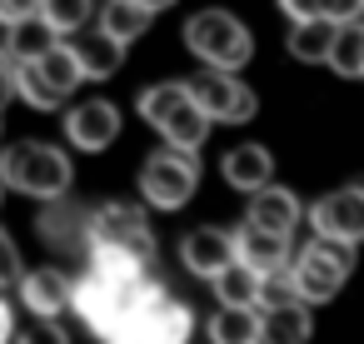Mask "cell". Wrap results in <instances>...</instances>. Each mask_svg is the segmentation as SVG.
I'll use <instances>...</instances> for the list:
<instances>
[{
	"instance_id": "6da1fadb",
	"label": "cell",
	"mask_w": 364,
	"mask_h": 344,
	"mask_svg": "<svg viewBox=\"0 0 364 344\" xmlns=\"http://www.w3.org/2000/svg\"><path fill=\"white\" fill-rule=\"evenodd\" d=\"M190 329H195V314L155 284L140 299V309H130L125 319L100 329V339L105 344H190Z\"/></svg>"
},
{
	"instance_id": "7a4b0ae2",
	"label": "cell",
	"mask_w": 364,
	"mask_h": 344,
	"mask_svg": "<svg viewBox=\"0 0 364 344\" xmlns=\"http://www.w3.org/2000/svg\"><path fill=\"white\" fill-rule=\"evenodd\" d=\"M185 45L210 65V70H245L255 55V36L245 31V21H235L230 11H195L185 21Z\"/></svg>"
},
{
	"instance_id": "3957f363",
	"label": "cell",
	"mask_w": 364,
	"mask_h": 344,
	"mask_svg": "<svg viewBox=\"0 0 364 344\" xmlns=\"http://www.w3.org/2000/svg\"><path fill=\"white\" fill-rule=\"evenodd\" d=\"M0 180H6L11 190L31 195V200H60L70 190V160L55 150V145H11L6 155H0Z\"/></svg>"
},
{
	"instance_id": "277c9868",
	"label": "cell",
	"mask_w": 364,
	"mask_h": 344,
	"mask_svg": "<svg viewBox=\"0 0 364 344\" xmlns=\"http://www.w3.org/2000/svg\"><path fill=\"white\" fill-rule=\"evenodd\" d=\"M349 274H354V244H349V240L314 235V240L294 254V284H299V299H309V304L334 299Z\"/></svg>"
},
{
	"instance_id": "5b68a950",
	"label": "cell",
	"mask_w": 364,
	"mask_h": 344,
	"mask_svg": "<svg viewBox=\"0 0 364 344\" xmlns=\"http://www.w3.org/2000/svg\"><path fill=\"white\" fill-rule=\"evenodd\" d=\"M195 190H200V155H190V150L165 145L140 170V195L155 210H180V205L195 200Z\"/></svg>"
},
{
	"instance_id": "8992f818",
	"label": "cell",
	"mask_w": 364,
	"mask_h": 344,
	"mask_svg": "<svg viewBox=\"0 0 364 344\" xmlns=\"http://www.w3.org/2000/svg\"><path fill=\"white\" fill-rule=\"evenodd\" d=\"M190 95L200 100V110H205L215 125H245V120H255V110H259L255 90L240 85L235 70H210V75L190 80Z\"/></svg>"
},
{
	"instance_id": "52a82bcc",
	"label": "cell",
	"mask_w": 364,
	"mask_h": 344,
	"mask_svg": "<svg viewBox=\"0 0 364 344\" xmlns=\"http://www.w3.org/2000/svg\"><path fill=\"white\" fill-rule=\"evenodd\" d=\"M90 244H120V249L155 259V235L140 205H100L90 215Z\"/></svg>"
},
{
	"instance_id": "ba28073f",
	"label": "cell",
	"mask_w": 364,
	"mask_h": 344,
	"mask_svg": "<svg viewBox=\"0 0 364 344\" xmlns=\"http://www.w3.org/2000/svg\"><path fill=\"white\" fill-rule=\"evenodd\" d=\"M309 225H314V235L359 244V240H364V185H344V190L324 195V200L309 210Z\"/></svg>"
},
{
	"instance_id": "9c48e42d",
	"label": "cell",
	"mask_w": 364,
	"mask_h": 344,
	"mask_svg": "<svg viewBox=\"0 0 364 344\" xmlns=\"http://www.w3.org/2000/svg\"><path fill=\"white\" fill-rule=\"evenodd\" d=\"M65 140H70L75 150H85V155L110 150V145L120 140V110H115L110 100H85V105H75V110L65 115Z\"/></svg>"
},
{
	"instance_id": "30bf717a",
	"label": "cell",
	"mask_w": 364,
	"mask_h": 344,
	"mask_svg": "<svg viewBox=\"0 0 364 344\" xmlns=\"http://www.w3.org/2000/svg\"><path fill=\"white\" fill-rule=\"evenodd\" d=\"M180 259H185V269H190V274L215 279L225 264H235V259H240V244H235V235H230V230L205 225V230H190V235L180 240Z\"/></svg>"
},
{
	"instance_id": "8fae6325",
	"label": "cell",
	"mask_w": 364,
	"mask_h": 344,
	"mask_svg": "<svg viewBox=\"0 0 364 344\" xmlns=\"http://www.w3.org/2000/svg\"><path fill=\"white\" fill-rule=\"evenodd\" d=\"M21 304H26L31 314H65V309H75V284H70V274H60V269L21 274Z\"/></svg>"
},
{
	"instance_id": "7c38bea8",
	"label": "cell",
	"mask_w": 364,
	"mask_h": 344,
	"mask_svg": "<svg viewBox=\"0 0 364 344\" xmlns=\"http://www.w3.org/2000/svg\"><path fill=\"white\" fill-rule=\"evenodd\" d=\"M70 45L85 65V80H110L125 65V41H115L110 31H80V36H70Z\"/></svg>"
},
{
	"instance_id": "4fadbf2b",
	"label": "cell",
	"mask_w": 364,
	"mask_h": 344,
	"mask_svg": "<svg viewBox=\"0 0 364 344\" xmlns=\"http://www.w3.org/2000/svg\"><path fill=\"white\" fill-rule=\"evenodd\" d=\"M220 170H225L230 190H245V195H255V190H264V185H269V175H274V160H269V150H264V145H235V150L220 160Z\"/></svg>"
},
{
	"instance_id": "5bb4252c",
	"label": "cell",
	"mask_w": 364,
	"mask_h": 344,
	"mask_svg": "<svg viewBox=\"0 0 364 344\" xmlns=\"http://www.w3.org/2000/svg\"><path fill=\"white\" fill-rule=\"evenodd\" d=\"M235 244H240V259H250L259 274L289 264V235H274V230H264V225H255V220H245V225L235 230Z\"/></svg>"
},
{
	"instance_id": "9a60e30c",
	"label": "cell",
	"mask_w": 364,
	"mask_h": 344,
	"mask_svg": "<svg viewBox=\"0 0 364 344\" xmlns=\"http://www.w3.org/2000/svg\"><path fill=\"white\" fill-rule=\"evenodd\" d=\"M245 220H255V225H264V230H274V235H294V225L304 220V210H299V200H294L289 190L264 185V190L250 195V215H245Z\"/></svg>"
},
{
	"instance_id": "2e32d148",
	"label": "cell",
	"mask_w": 364,
	"mask_h": 344,
	"mask_svg": "<svg viewBox=\"0 0 364 344\" xmlns=\"http://www.w3.org/2000/svg\"><path fill=\"white\" fill-rule=\"evenodd\" d=\"M259 324H264V314L255 304H220L210 314L205 334H210V344H255L259 339Z\"/></svg>"
},
{
	"instance_id": "e0dca14e",
	"label": "cell",
	"mask_w": 364,
	"mask_h": 344,
	"mask_svg": "<svg viewBox=\"0 0 364 344\" xmlns=\"http://www.w3.org/2000/svg\"><path fill=\"white\" fill-rule=\"evenodd\" d=\"M264 324H259V339L255 344H304L309 339V304L294 299V304H279V309H259Z\"/></svg>"
},
{
	"instance_id": "ac0fdd59",
	"label": "cell",
	"mask_w": 364,
	"mask_h": 344,
	"mask_svg": "<svg viewBox=\"0 0 364 344\" xmlns=\"http://www.w3.org/2000/svg\"><path fill=\"white\" fill-rule=\"evenodd\" d=\"M160 11H150L145 0H105L100 6V31H110L115 41H140L145 31H150V21H155Z\"/></svg>"
},
{
	"instance_id": "d6986e66",
	"label": "cell",
	"mask_w": 364,
	"mask_h": 344,
	"mask_svg": "<svg viewBox=\"0 0 364 344\" xmlns=\"http://www.w3.org/2000/svg\"><path fill=\"white\" fill-rule=\"evenodd\" d=\"M210 115L200 110V100L190 95L165 125H160V135H165V145H175V150H190V155H200V145H205V135H210Z\"/></svg>"
},
{
	"instance_id": "ffe728a7",
	"label": "cell",
	"mask_w": 364,
	"mask_h": 344,
	"mask_svg": "<svg viewBox=\"0 0 364 344\" xmlns=\"http://www.w3.org/2000/svg\"><path fill=\"white\" fill-rule=\"evenodd\" d=\"M65 36L46 21V16H31V21H21V26H6V45H11V55L16 60H41L46 50H55Z\"/></svg>"
},
{
	"instance_id": "44dd1931",
	"label": "cell",
	"mask_w": 364,
	"mask_h": 344,
	"mask_svg": "<svg viewBox=\"0 0 364 344\" xmlns=\"http://www.w3.org/2000/svg\"><path fill=\"white\" fill-rule=\"evenodd\" d=\"M334 36H339V21H294V31H289V55L294 60H324L329 65V50H334Z\"/></svg>"
},
{
	"instance_id": "7402d4cb",
	"label": "cell",
	"mask_w": 364,
	"mask_h": 344,
	"mask_svg": "<svg viewBox=\"0 0 364 344\" xmlns=\"http://www.w3.org/2000/svg\"><path fill=\"white\" fill-rule=\"evenodd\" d=\"M259 269L250 264V259H235V264H225L210 284H215V299L220 304H255L259 309Z\"/></svg>"
},
{
	"instance_id": "603a6c76",
	"label": "cell",
	"mask_w": 364,
	"mask_h": 344,
	"mask_svg": "<svg viewBox=\"0 0 364 344\" xmlns=\"http://www.w3.org/2000/svg\"><path fill=\"white\" fill-rule=\"evenodd\" d=\"M16 90H21V100H26L31 110H60V100H65V90H60L36 60H21V65H16Z\"/></svg>"
},
{
	"instance_id": "cb8c5ba5",
	"label": "cell",
	"mask_w": 364,
	"mask_h": 344,
	"mask_svg": "<svg viewBox=\"0 0 364 344\" xmlns=\"http://www.w3.org/2000/svg\"><path fill=\"white\" fill-rule=\"evenodd\" d=\"M185 100H190V85H185V80H165V85H150V90L140 95V120L160 130V125H165V120H170V115H175V110L185 105Z\"/></svg>"
},
{
	"instance_id": "d4e9b609",
	"label": "cell",
	"mask_w": 364,
	"mask_h": 344,
	"mask_svg": "<svg viewBox=\"0 0 364 344\" xmlns=\"http://www.w3.org/2000/svg\"><path fill=\"white\" fill-rule=\"evenodd\" d=\"M329 70L334 75H364V21H344L329 50Z\"/></svg>"
},
{
	"instance_id": "484cf974",
	"label": "cell",
	"mask_w": 364,
	"mask_h": 344,
	"mask_svg": "<svg viewBox=\"0 0 364 344\" xmlns=\"http://www.w3.org/2000/svg\"><path fill=\"white\" fill-rule=\"evenodd\" d=\"M60 36H80L90 21H100L95 16V0H46V11H41Z\"/></svg>"
},
{
	"instance_id": "4316f807",
	"label": "cell",
	"mask_w": 364,
	"mask_h": 344,
	"mask_svg": "<svg viewBox=\"0 0 364 344\" xmlns=\"http://www.w3.org/2000/svg\"><path fill=\"white\" fill-rule=\"evenodd\" d=\"M36 65H41V70H46V75H50V80H55V85L65 90V95H70V90H75V85L85 80V65H80L75 45H65V41H60L55 50H46V55H41Z\"/></svg>"
},
{
	"instance_id": "83f0119b",
	"label": "cell",
	"mask_w": 364,
	"mask_h": 344,
	"mask_svg": "<svg viewBox=\"0 0 364 344\" xmlns=\"http://www.w3.org/2000/svg\"><path fill=\"white\" fill-rule=\"evenodd\" d=\"M16 344H70L60 314H31V324L16 334Z\"/></svg>"
},
{
	"instance_id": "f1b7e54d",
	"label": "cell",
	"mask_w": 364,
	"mask_h": 344,
	"mask_svg": "<svg viewBox=\"0 0 364 344\" xmlns=\"http://www.w3.org/2000/svg\"><path fill=\"white\" fill-rule=\"evenodd\" d=\"M21 249H16V240L6 235V230H0V289H6V284H21Z\"/></svg>"
},
{
	"instance_id": "f546056e",
	"label": "cell",
	"mask_w": 364,
	"mask_h": 344,
	"mask_svg": "<svg viewBox=\"0 0 364 344\" xmlns=\"http://www.w3.org/2000/svg\"><path fill=\"white\" fill-rule=\"evenodd\" d=\"M46 11V0H0V26H21Z\"/></svg>"
},
{
	"instance_id": "4dcf8cb0",
	"label": "cell",
	"mask_w": 364,
	"mask_h": 344,
	"mask_svg": "<svg viewBox=\"0 0 364 344\" xmlns=\"http://www.w3.org/2000/svg\"><path fill=\"white\" fill-rule=\"evenodd\" d=\"M16 55H11V45H0V110H6V100H21V90H16Z\"/></svg>"
},
{
	"instance_id": "1f68e13d",
	"label": "cell",
	"mask_w": 364,
	"mask_h": 344,
	"mask_svg": "<svg viewBox=\"0 0 364 344\" xmlns=\"http://www.w3.org/2000/svg\"><path fill=\"white\" fill-rule=\"evenodd\" d=\"M279 11L289 16V21H329V0H279Z\"/></svg>"
},
{
	"instance_id": "d6a6232c",
	"label": "cell",
	"mask_w": 364,
	"mask_h": 344,
	"mask_svg": "<svg viewBox=\"0 0 364 344\" xmlns=\"http://www.w3.org/2000/svg\"><path fill=\"white\" fill-rule=\"evenodd\" d=\"M364 16V0H329V21H359Z\"/></svg>"
},
{
	"instance_id": "836d02e7",
	"label": "cell",
	"mask_w": 364,
	"mask_h": 344,
	"mask_svg": "<svg viewBox=\"0 0 364 344\" xmlns=\"http://www.w3.org/2000/svg\"><path fill=\"white\" fill-rule=\"evenodd\" d=\"M16 334H21V329H16V319H11V304L0 299V344H16Z\"/></svg>"
},
{
	"instance_id": "e575fe53",
	"label": "cell",
	"mask_w": 364,
	"mask_h": 344,
	"mask_svg": "<svg viewBox=\"0 0 364 344\" xmlns=\"http://www.w3.org/2000/svg\"><path fill=\"white\" fill-rule=\"evenodd\" d=\"M145 6H150V11H170V6H175V0H145Z\"/></svg>"
},
{
	"instance_id": "d590c367",
	"label": "cell",
	"mask_w": 364,
	"mask_h": 344,
	"mask_svg": "<svg viewBox=\"0 0 364 344\" xmlns=\"http://www.w3.org/2000/svg\"><path fill=\"white\" fill-rule=\"evenodd\" d=\"M6 190H11V185H6V180H0V200H6Z\"/></svg>"
}]
</instances>
